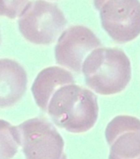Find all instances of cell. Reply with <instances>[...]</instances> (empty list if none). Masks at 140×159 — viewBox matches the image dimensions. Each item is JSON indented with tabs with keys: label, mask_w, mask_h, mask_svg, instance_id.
Segmentation results:
<instances>
[{
	"label": "cell",
	"mask_w": 140,
	"mask_h": 159,
	"mask_svg": "<svg viewBox=\"0 0 140 159\" xmlns=\"http://www.w3.org/2000/svg\"><path fill=\"white\" fill-rule=\"evenodd\" d=\"M47 113L58 127L70 133H85L97 120V98L89 89L75 83L66 84L52 95Z\"/></svg>",
	"instance_id": "obj_1"
},
{
	"label": "cell",
	"mask_w": 140,
	"mask_h": 159,
	"mask_svg": "<svg viewBox=\"0 0 140 159\" xmlns=\"http://www.w3.org/2000/svg\"><path fill=\"white\" fill-rule=\"evenodd\" d=\"M86 84L96 93H120L131 79V63L123 50L99 47L86 57L82 66Z\"/></svg>",
	"instance_id": "obj_2"
},
{
	"label": "cell",
	"mask_w": 140,
	"mask_h": 159,
	"mask_svg": "<svg viewBox=\"0 0 140 159\" xmlns=\"http://www.w3.org/2000/svg\"><path fill=\"white\" fill-rule=\"evenodd\" d=\"M68 21L60 8L45 0L28 2L18 19L21 34L35 45H51L64 31Z\"/></svg>",
	"instance_id": "obj_3"
},
{
	"label": "cell",
	"mask_w": 140,
	"mask_h": 159,
	"mask_svg": "<svg viewBox=\"0 0 140 159\" xmlns=\"http://www.w3.org/2000/svg\"><path fill=\"white\" fill-rule=\"evenodd\" d=\"M17 126L26 159H67L63 137L46 118H31Z\"/></svg>",
	"instance_id": "obj_4"
},
{
	"label": "cell",
	"mask_w": 140,
	"mask_h": 159,
	"mask_svg": "<svg viewBox=\"0 0 140 159\" xmlns=\"http://www.w3.org/2000/svg\"><path fill=\"white\" fill-rule=\"evenodd\" d=\"M99 11L102 27L115 42H129L140 35L139 0H106Z\"/></svg>",
	"instance_id": "obj_5"
},
{
	"label": "cell",
	"mask_w": 140,
	"mask_h": 159,
	"mask_svg": "<svg viewBox=\"0 0 140 159\" xmlns=\"http://www.w3.org/2000/svg\"><path fill=\"white\" fill-rule=\"evenodd\" d=\"M101 45L100 39L92 30L84 26H72L58 38L55 49L56 63L79 74L86 57Z\"/></svg>",
	"instance_id": "obj_6"
},
{
	"label": "cell",
	"mask_w": 140,
	"mask_h": 159,
	"mask_svg": "<svg viewBox=\"0 0 140 159\" xmlns=\"http://www.w3.org/2000/svg\"><path fill=\"white\" fill-rule=\"evenodd\" d=\"M27 74L21 64L11 59H0V108L13 107L23 98Z\"/></svg>",
	"instance_id": "obj_7"
},
{
	"label": "cell",
	"mask_w": 140,
	"mask_h": 159,
	"mask_svg": "<svg viewBox=\"0 0 140 159\" xmlns=\"http://www.w3.org/2000/svg\"><path fill=\"white\" fill-rule=\"evenodd\" d=\"M70 83H75V80L69 70L58 66L42 69L37 74L31 88L36 105L42 111H47L48 103L55 91Z\"/></svg>",
	"instance_id": "obj_8"
},
{
	"label": "cell",
	"mask_w": 140,
	"mask_h": 159,
	"mask_svg": "<svg viewBox=\"0 0 140 159\" xmlns=\"http://www.w3.org/2000/svg\"><path fill=\"white\" fill-rule=\"evenodd\" d=\"M110 145L109 159H140V130L120 134Z\"/></svg>",
	"instance_id": "obj_9"
},
{
	"label": "cell",
	"mask_w": 140,
	"mask_h": 159,
	"mask_svg": "<svg viewBox=\"0 0 140 159\" xmlns=\"http://www.w3.org/2000/svg\"><path fill=\"white\" fill-rule=\"evenodd\" d=\"M21 146L18 126L0 119V159H12Z\"/></svg>",
	"instance_id": "obj_10"
},
{
	"label": "cell",
	"mask_w": 140,
	"mask_h": 159,
	"mask_svg": "<svg viewBox=\"0 0 140 159\" xmlns=\"http://www.w3.org/2000/svg\"><path fill=\"white\" fill-rule=\"evenodd\" d=\"M130 130H140V120L129 116H118L107 125L105 134L108 144L120 134Z\"/></svg>",
	"instance_id": "obj_11"
},
{
	"label": "cell",
	"mask_w": 140,
	"mask_h": 159,
	"mask_svg": "<svg viewBox=\"0 0 140 159\" xmlns=\"http://www.w3.org/2000/svg\"><path fill=\"white\" fill-rule=\"evenodd\" d=\"M29 0H0V16L15 19L19 17Z\"/></svg>",
	"instance_id": "obj_12"
},
{
	"label": "cell",
	"mask_w": 140,
	"mask_h": 159,
	"mask_svg": "<svg viewBox=\"0 0 140 159\" xmlns=\"http://www.w3.org/2000/svg\"><path fill=\"white\" fill-rule=\"evenodd\" d=\"M106 1V0H94V6L97 9L99 10Z\"/></svg>",
	"instance_id": "obj_13"
}]
</instances>
